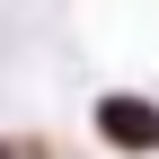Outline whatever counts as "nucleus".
<instances>
[{
    "label": "nucleus",
    "mask_w": 159,
    "mask_h": 159,
    "mask_svg": "<svg viewBox=\"0 0 159 159\" xmlns=\"http://www.w3.org/2000/svg\"><path fill=\"white\" fill-rule=\"evenodd\" d=\"M97 133H106L115 150H150L159 142V115L142 106V97H106V106H97Z\"/></svg>",
    "instance_id": "1"
},
{
    "label": "nucleus",
    "mask_w": 159,
    "mask_h": 159,
    "mask_svg": "<svg viewBox=\"0 0 159 159\" xmlns=\"http://www.w3.org/2000/svg\"><path fill=\"white\" fill-rule=\"evenodd\" d=\"M0 159H18V150H0Z\"/></svg>",
    "instance_id": "2"
}]
</instances>
